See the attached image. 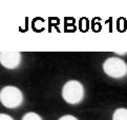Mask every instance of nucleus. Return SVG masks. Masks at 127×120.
<instances>
[{"label":"nucleus","instance_id":"5","mask_svg":"<svg viewBox=\"0 0 127 120\" xmlns=\"http://www.w3.org/2000/svg\"><path fill=\"white\" fill-rule=\"evenodd\" d=\"M112 120H127V109H118L112 115Z\"/></svg>","mask_w":127,"mask_h":120},{"label":"nucleus","instance_id":"2","mask_svg":"<svg viewBox=\"0 0 127 120\" xmlns=\"http://www.w3.org/2000/svg\"><path fill=\"white\" fill-rule=\"evenodd\" d=\"M0 101L5 108L15 109L23 102V94L16 86H5L0 93Z\"/></svg>","mask_w":127,"mask_h":120},{"label":"nucleus","instance_id":"7","mask_svg":"<svg viewBox=\"0 0 127 120\" xmlns=\"http://www.w3.org/2000/svg\"><path fill=\"white\" fill-rule=\"evenodd\" d=\"M59 120H78L75 116H72V115H64V116H62Z\"/></svg>","mask_w":127,"mask_h":120},{"label":"nucleus","instance_id":"9","mask_svg":"<svg viewBox=\"0 0 127 120\" xmlns=\"http://www.w3.org/2000/svg\"><path fill=\"white\" fill-rule=\"evenodd\" d=\"M115 53H116V54H122V55L127 54V52H119V51H115Z\"/></svg>","mask_w":127,"mask_h":120},{"label":"nucleus","instance_id":"1","mask_svg":"<svg viewBox=\"0 0 127 120\" xmlns=\"http://www.w3.org/2000/svg\"><path fill=\"white\" fill-rule=\"evenodd\" d=\"M62 97L69 104L80 103L84 97V87L82 83L77 80L67 81L62 89Z\"/></svg>","mask_w":127,"mask_h":120},{"label":"nucleus","instance_id":"6","mask_svg":"<svg viewBox=\"0 0 127 120\" xmlns=\"http://www.w3.org/2000/svg\"><path fill=\"white\" fill-rule=\"evenodd\" d=\"M22 120H42V118L40 117V115L31 112V113L25 114L23 118H22Z\"/></svg>","mask_w":127,"mask_h":120},{"label":"nucleus","instance_id":"4","mask_svg":"<svg viewBox=\"0 0 127 120\" xmlns=\"http://www.w3.org/2000/svg\"><path fill=\"white\" fill-rule=\"evenodd\" d=\"M21 61V54L19 52H15V51H1V56H0V62L1 64L6 67L13 70L16 68L20 64Z\"/></svg>","mask_w":127,"mask_h":120},{"label":"nucleus","instance_id":"8","mask_svg":"<svg viewBox=\"0 0 127 120\" xmlns=\"http://www.w3.org/2000/svg\"><path fill=\"white\" fill-rule=\"evenodd\" d=\"M0 120H14V119L6 114H1L0 115Z\"/></svg>","mask_w":127,"mask_h":120},{"label":"nucleus","instance_id":"3","mask_svg":"<svg viewBox=\"0 0 127 120\" xmlns=\"http://www.w3.org/2000/svg\"><path fill=\"white\" fill-rule=\"evenodd\" d=\"M103 70L111 78H122L127 74V64L120 58L111 57L104 62Z\"/></svg>","mask_w":127,"mask_h":120}]
</instances>
